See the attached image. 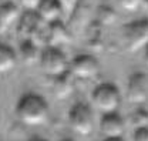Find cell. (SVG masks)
<instances>
[{"label":"cell","instance_id":"8","mask_svg":"<svg viewBox=\"0 0 148 141\" xmlns=\"http://www.w3.org/2000/svg\"><path fill=\"white\" fill-rule=\"evenodd\" d=\"M100 131L106 138H121L125 131V121L117 111L103 114L100 120Z\"/></svg>","mask_w":148,"mask_h":141},{"label":"cell","instance_id":"23","mask_svg":"<svg viewBox=\"0 0 148 141\" xmlns=\"http://www.w3.org/2000/svg\"><path fill=\"white\" fill-rule=\"evenodd\" d=\"M29 141H47L46 138H41V137H33V138H30Z\"/></svg>","mask_w":148,"mask_h":141},{"label":"cell","instance_id":"4","mask_svg":"<svg viewBox=\"0 0 148 141\" xmlns=\"http://www.w3.org/2000/svg\"><path fill=\"white\" fill-rule=\"evenodd\" d=\"M40 67L46 76L56 78L58 76L69 73L70 61L67 60L63 50H60L58 47H46L41 52Z\"/></svg>","mask_w":148,"mask_h":141},{"label":"cell","instance_id":"26","mask_svg":"<svg viewBox=\"0 0 148 141\" xmlns=\"http://www.w3.org/2000/svg\"><path fill=\"white\" fill-rule=\"evenodd\" d=\"M63 141H74V140H71V138H66V140H63Z\"/></svg>","mask_w":148,"mask_h":141},{"label":"cell","instance_id":"5","mask_svg":"<svg viewBox=\"0 0 148 141\" xmlns=\"http://www.w3.org/2000/svg\"><path fill=\"white\" fill-rule=\"evenodd\" d=\"M69 123L75 134L88 135L94 130L92 110L86 103H77L69 111Z\"/></svg>","mask_w":148,"mask_h":141},{"label":"cell","instance_id":"25","mask_svg":"<svg viewBox=\"0 0 148 141\" xmlns=\"http://www.w3.org/2000/svg\"><path fill=\"white\" fill-rule=\"evenodd\" d=\"M104 141H124V140H123V137H121V138H106Z\"/></svg>","mask_w":148,"mask_h":141},{"label":"cell","instance_id":"9","mask_svg":"<svg viewBox=\"0 0 148 141\" xmlns=\"http://www.w3.org/2000/svg\"><path fill=\"white\" fill-rule=\"evenodd\" d=\"M41 24H44V23L41 21V19L38 17L36 12H24L17 21V29H16L17 36L21 39V41L30 40L33 33Z\"/></svg>","mask_w":148,"mask_h":141},{"label":"cell","instance_id":"16","mask_svg":"<svg viewBox=\"0 0 148 141\" xmlns=\"http://www.w3.org/2000/svg\"><path fill=\"white\" fill-rule=\"evenodd\" d=\"M128 123L134 130L148 127V110L144 107H137L132 113H130Z\"/></svg>","mask_w":148,"mask_h":141},{"label":"cell","instance_id":"11","mask_svg":"<svg viewBox=\"0 0 148 141\" xmlns=\"http://www.w3.org/2000/svg\"><path fill=\"white\" fill-rule=\"evenodd\" d=\"M43 23L51 24L54 21H58L63 14V9L57 0H43L36 12Z\"/></svg>","mask_w":148,"mask_h":141},{"label":"cell","instance_id":"19","mask_svg":"<svg viewBox=\"0 0 148 141\" xmlns=\"http://www.w3.org/2000/svg\"><path fill=\"white\" fill-rule=\"evenodd\" d=\"M63 9V13H69L71 14L77 10L78 4H80V0H57Z\"/></svg>","mask_w":148,"mask_h":141},{"label":"cell","instance_id":"18","mask_svg":"<svg viewBox=\"0 0 148 141\" xmlns=\"http://www.w3.org/2000/svg\"><path fill=\"white\" fill-rule=\"evenodd\" d=\"M117 1L121 6V9H124L125 12H131V13L141 9V3H143V0H117Z\"/></svg>","mask_w":148,"mask_h":141},{"label":"cell","instance_id":"24","mask_svg":"<svg viewBox=\"0 0 148 141\" xmlns=\"http://www.w3.org/2000/svg\"><path fill=\"white\" fill-rule=\"evenodd\" d=\"M144 60H145V64L148 66V47L145 49V54H144Z\"/></svg>","mask_w":148,"mask_h":141},{"label":"cell","instance_id":"22","mask_svg":"<svg viewBox=\"0 0 148 141\" xmlns=\"http://www.w3.org/2000/svg\"><path fill=\"white\" fill-rule=\"evenodd\" d=\"M141 9H144V10L148 13V0H143V3H141Z\"/></svg>","mask_w":148,"mask_h":141},{"label":"cell","instance_id":"20","mask_svg":"<svg viewBox=\"0 0 148 141\" xmlns=\"http://www.w3.org/2000/svg\"><path fill=\"white\" fill-rule=\"evenodd\" d=\"M41 1L43 0H18V3L24 9V12H37Z\"/></svg>","mask_w":148,"mask_h":141},{"label":"cell","instance_id":"6","mask_svg":"<svg viewBox=\"0 0 148 141\" xmlns=\"http://www.w3.org/2000/svg\"><path fill=\"white\" fill-rule=\"evenodd\" d=\"M69 71L78 80H91L100 73V63L91 54H78L70 61Z\"/></svg>","mask_w":148,"mask_h":141},{"label":"cell","instance_id":"7","mask_svg":"<svg viewBox=\"0 0 148 141\" xmlns=\"http://www.w3.org/2000/svg\"><path fill=\"white\" fill-rule=\"evenodd\" d=\"M127 98L130 103L143 106L148 98V78L143 73L131 74L127 83Z\"/></svg>","mask_w":148,"mask_h":141},{"label":"cell","instance_id":"1","mask_svg":"<svg viewBox=\"0 0 148 141\" xmlns=\"http://www.w3.org/2000/svg\"><path fill=\"white\" fill-rule=\"evenodd\" d=\"M50 114V108L47 101L34 93L24 94L18 100L16 106V116L17 118L27 127L41 125L47 121Z\"/></svg>","mask_w":148,"mask_h":141},{"label":"cell","instance_id":"15","mask_svg":"<svg viewBox=\"0 0 148 141\" xmlns=\"http://www.w3.org/2000/svg\"><path fill=\"white\" fill-rule=\"evenodd\" d=\"M17 64V53L7 44L0 43V74L10 73Z\"/></svg>","mask_w":148,"mask_h":141},{"label":"cell","instance_id":"10","mask_svg":"<svg viewBox=\"0 0 148 141\" xmlns=\"http://www.w3.org/2000/svg\"><path fill=\"white\" fill-rule=\"evenodd\" d=\"M20 19V10L18 7L12 3L6 1L0 4V34L7 33Z\"/></svg>","mask_w":148,"mask_h":141},{"label":"cell","instance_id":"13","mask_svg":"<svg viewBox=\"0 0 148 141\" xmlns=\"http://www.w3.org/2000/svg\"><path fill=\"white\" fill-rule=\"evenodd\" d=\"M49 30V47H58V44H64L70 40V33L61 20L47 24Z\"/></svg>","mask_w":148,"mask_h":141},{"label":"cell","instance_id":"17","mask_svg":"<svg viewBox=\"0 0 148 141\" xmlns=\"http://www.w3.org/2000/svg\"><path fill=\"white\" fill-rule=\"evenodd\" d=\"M97 19L103 26H111L115 23L117 14L110 6H100L97 9Z\"/></svg>","mask_w":148,"mask_h":141},{"label":"cell","instance_id":"2","mask_svg":"<svg viewBox=\"0 0 148 141\" xmlns=\"http://www.w3.org/2000/svg\"><path fill=\"white\" fill-rule=\"evenodd\" d=\"M91 101L101 114L115 113L121 106V94L112 83H103L92 90Z\"/></svg>","mask_w":148,"mask_h":141},{"label":"cell","instance_id":"3","mask_svg":"<svg viewBox=\"0 0 148 141\" xmlns=\"http://www.w3.org/2000/svg\"><path fill=\"white\" fill-rule=\"evenodd\" d=\"M123 40L131 53L145 50L148 47V19L131 21L123 27Z\"/></svg>","mask_w":148,"mask_h":141},{"label":"cell","instance_id":"12","mask_svg":"<svg viewBox=\"0 0 148 141\" xmlns=\"http://www.w3.org/2000/svg\"><path fill=\"white\" fill-rule=\"evenodd\" d=\"M53 80L54 81H53L51 88H53V93H54V96L57 98L66 100L74 93V87H75L74 86V76L70 71L63 74V76L56 77Z\"/></svg>","mask_w":148,"mask_h":141},{"label":"cell","instance_id":"14","mask_svg":"<svg viewBox=\"0 0 148 141\" xmlns=\"http://www.w3.org/2000/svg\"><path fill=\"white\" fill-rule=\"evenodd\" d=\"M43 49L36 46L32 40H23L20 43V58L26 66H34L36 63H40Z\"/></svg>","mask_w":148,"mask_h":141},{"label":"cell","instance_id":"21","mask_svg":"<svg viewBox=\"0 0 148 141\" xmlns=\"http://www.w3.org/2000/svg\"><path fill=\"white\" fill-rule=\"evenodd\" d=\"M134 141H148V127L134 130Z\"/></svg>","mask_w":148,"mask_h":141}]
</instances>
